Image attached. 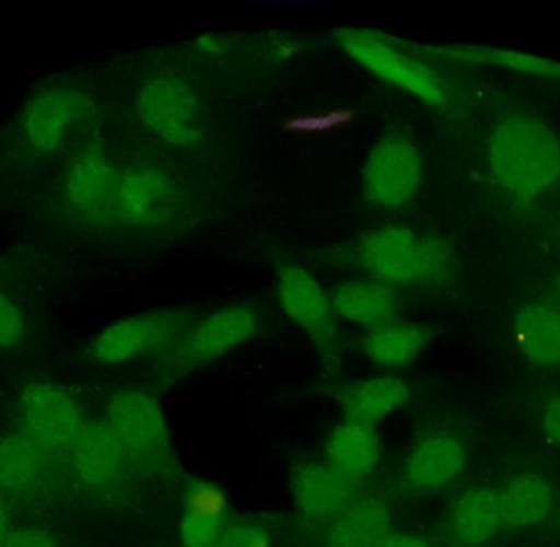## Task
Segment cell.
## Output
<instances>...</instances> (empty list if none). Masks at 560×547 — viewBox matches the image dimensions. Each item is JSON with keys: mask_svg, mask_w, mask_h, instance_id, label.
Returning <instances> with one entry per match:
<instances>
[{"mask_svg": "<svg viewBox=\"0 0 560 547\" xmlns=\"http://www.w3.org/2000/svg\"><path fill=\"white\" fill-rule=\"evenodd\" d=\"M493 181L516 199H535L560 179V140L549 125L513 115L493 128L489 140Z\"/></svg>", "mask_w": 560, "mask_h": 547, "instance_id": "6da1fadb", "label": "cell"}, {"mask_svg": "<svg viewBox=\"0 0 560 547\" xmlns=\"http://www.w3.org/2000/svg\"><path fill=\"white\" fill-rule=\"evenodd\" d=\"M358 261L372 280L392 289L438 286L453 271V252L444 240L398 225L365 233Z\"/></svg>", "mask_w": 560, "mask_h": 547, "instance_id": "7a4b0ae2", "label": "cell"}, {"mask_svg": "<svg viewBox=\"0 0 560 547\" xmlns=\"http://www.w3.org/2000/svg\"><path fill=\"white\" fill-rule=\"evenodd\" d=\"M262 318L252 303H230L192 323L186 335L164 352L161 381L173 384L184 375L219 361L261 331Z\"/></svg>", "mask_w": 560, "mask_h": 547, "instance_id": "3957f363", "label": "cell"}, {"mask_svg": "<svg viewBox=\"0 0 560 547\" xmlns=\"http://www.w3.org/2000/svg\"><path fill=\"white\" fill-rule=\"evenodd\" d=\"M335 39L349 58L382 81L433 107L447 104V85L440 74L397 48L387 36L371 30L339 28Z\"/></svg>", "mask_w": 560, "mask_h": 547, "instance_id": "277c9868", "label": "cell"}, {"mask_svg": "<svg viewBox=\"0 0 560 547\" xmlns=\"http://www.w3.org/2000/svg\"><path fill=\"white\" fill-rule=\"evenodd\" d=\"M276 292L285 315L315 346L326 371L341 369V333L331 295L308 269L282 263L276 272Z\"/></svg>", "mask_w": 560, "mask_h": 547, "instance_id": "5b68a950", "label": "cell"}, {"mask_svg": "<svg viewBox=\"0 0 560 547\" xmlns=\"http://www.w3.org/2000/svg\"><path fill=\"white\" fill-rule=\"evenodd\" d=\"M105 423L128 456L148 466L166 469L173 463V441L160 401L150 392L125 388L112 395Z\"/></svg>", "mask_w": 560, "mask_h": 547, "instance_id": "8992f818", "label": "cell"}, {"mask_svg": "<svg viewBox=\"0 0 560 547\" xmlns=\"http://www.w3.org/2000/svg\"><path fill=\"white\" fill-rule=\"evenodd\" d=\"M192 325V318L179 310L140 313L128 316L95 336L92 359L104 365H124L143 356L170 351Z\"/></svg>", "mask_w": 560, "mask_h": 547, "instance_id": "52a82bcc", "label": "cell"}, {"mask_svg": "<svg viewBox=\"0 0 560 547\" xmlns=\"http://www.w3.org/2000/svg\"><path fill=\"white\" fill-rule=\"evenodd\" d=\"M423 183L420 151L401 135H387L369 151L362 167V186L369 202L397 210L417 197Z\"/></svg>", "mask_w": 560, "mask_h": 547, "instance_id": "ba28073f", "label": "cell"}, {"mask_svg": "<svg viewBox=\"0 0 560 547\" xmlns=\"http://www.w3.org/2000/svg\"><path fill=\"white\" fill-rule=\"evenodd\" d=\"M20 417L22 430L52 459H69L72 444L85 421L74 398L49 382H33L23 388Z\"/></svg>", "mask_w": 560, "mask_h": 547, "instance_id": "9c48e42d", "label": "cell"}, {"mask_svg": "<svg viewBox=\"0 0 560 547\" xmlns=\"http://www.w3.org/2000/svg\"><path fill=\"white\" fill-rule=\"evenodd\" d=\"M137 110L148 130L166 143L189 147L202 135V107L192 85L176 75H160L144 84Z\"/></svg>", "mask_w": 560, "mask_h": 547, "instance_id": "30bf717a", "label": "cell"}, {"mask_svg": "<svg viewBox=\"0 0 560 547\" xmlns=\"http://www.w3.org/2000/svg\"><path fill=\"white\" fill-rule=\"evenodd\" d=\"M184 203L179 183L158 167H131L118 179L117 216L128 225H171L179 219Z\"/></svg>", "mask_w": 560, "mask_h": 547, "instance_id": "8fae6325", "label": "cell"}, {"mask_svg": "<svg viewBox=\"0 0 560 547\" xmlns=\"http://www.w3.org/2000/svg\"><path fill=\"white\" fill-rule=\"evenodd\" d=\"M290 486L293 500L310 525H331L355 500V484L326 463L299 464L292 470Z\"/></svg>", "mask_w": 560, "mask_h": 547, "instance_id": "7c38bea8", "label": "cell"}, {"mask_svg": "<svg viewBox=\"0 0 560 547\" xmlns=\"http://www.w3.org/2000/svg\"><path fill=\"white\" fill-rule=\"evenodd\" d=\"M127 451L105 421H84L72 444L69 461L78 479L89 489L117 482L125 469Z\"/></svg>", "mask_w": 560, "mask_h": 547, "instance_id": "4fadbf2b", "label": "cell"}, {"mask_svg": "<svg viewBox=\"0 0 560 547\" xmlns=\"http://www.w3.org/2000/svg\"><path fill=\"white\" fill-rule=\"evenodd\" d=\"M329 295L338 316L369 331L397 322L400 315V296L377 280H348L338 283Z\"/></svg>", "mask_w": 560, "mask_h": 547, "instance_id": "5bb4252c", "label": "cell"}, {"mask_svg": "<svg viewBox=\"0 0 560 547\" xmlns=\"http://www.w3.org/2000/svg\"><path fill=\"white\" fill-rule=\"evenodd\" d=\"M117 174L98 151H85L75 158L68 176V197L82 212L104 217L117 213Z\"/></svg>", "mask_w": 560, "mask_h": 547, "instance_id": "9a60e30c", "label": "cell"}, {"mask_svg": "<svg viewBox=\"0 0 560 547\" xmlns=\"http://www.w3.org/2000/svg\"><path fill=\"white\" fill-rule=\"evenodd\" d=\"M410 385L395 375H381L346 385L338 394L345 420L375 427L410 400Z\"/></svg>", "mask_w": 560, "mask_h": 547, "instance_id": "2e32d148", "label": "cell"}, {"mask_svg": "<svg viewBox=\"0 0 560 547\" xmlns=\"http://www.w3.org/2000/svg\"><path fill=\"white\" fill-rule=\"evenodd\" d=\"M381 453L375 427L358 421H342L326 440V464L354 484L374 473Z\"/></svg>", "mask_w": 560, "mask_h": 547, "instance_id": "e0dca14e", "label": "cell"}, {"mask_svg": "<svg viewBox=\"0 0 560 547\" xmlns=\"http://www.w3.org/2000/svg\"><path fill=\"white\" fill-rule=\"evenodd\" d=\"M466 461V450L459 440L447 434H434L413 447L405 473L415 489H440L464 473Z\"/></svg>", "mask_w": 560, "mask_h": 547, "instance_id": "ac0fdd59", "label": "cell"}, {"mask_svg": "<svg viewBox=\"0 0 560 547\" xmlns=\"http://www.w3.org/2000/svg\"><path fill=\"white\" fill-rule=\"evenodd\" d=\"M387 503L377 497L354 500L326 532L325 547H381L392 535Z\"/></svg>", "mask_w": 560, "mask_h": 547, "instance_id": "d6986e66", "label": "cell"}, {"mask_svg": "<svg viewBox=\"0 0 560 547\" xmlns=\"http://www.w3.org/2000/svg\"><path fill=\"white\" fill-rule=\"evenodd\" d=\"M516 346L528 361L560 364V300L533 302L516 313L513 323Z\"/></svg>", "mask_w": 560, "mask_h": 547, "instance_id": "ffe728a7", "label": "cell"}, {"mask_svg": "<svg viewBox=\"0 0 560 547\" xmlns=\"http://www.w3.org/2000/svg\"><path fill=\"white\" fill-rule=\"evenodd\" d=\"M430 339L427 326L397 319L371 329L362 339V351L378 368L395 371L411 364L424 351Z\"/></svg>", "mask_w": 560, "mask_h": 547, "instance_id": "44dd1931", "label": "cell"}, {"mask_svg": "<svg viewBox=\"0 0 560 547\" xmlns=\"http://www.w3.org/2000/svg\"><path fill=\"white\" fill-rule=\"evenodd\" d=\"M84 98L74 92L51 91L39 95L25 115L28 140L39 150H52L65 137L72 120L82 114Z\"/></svg>", "mask_w": 560, "mask_h": 547, "instance_id": "7402d4cb", "label": "cell"}, {"mask_svg": "<svg viewBox=\"0 0 560 547\" xmlns=\"http://www.w3.org/2000/svg\"><path fill=\"white\" fill-rule=\"evenodd\" d=\"M424 53L430 56H436V58L450 59V61L467 62V65L497 66V68L512 69V71L520 72V74L560 82V61L545 58V56L532 55V53L483 45L428 48L424 49Z\"/></svg>", "mask_w": 560, "mask_h": 547, "instance_id": "603a6c76", "label": "cell"}, {"mask_svg": "<svg viewBox=\"0 0 560 547\" xmlns=\"http://www.w3.org/2000/svg\"><path fill=\"white\" fill-rule=\"evenodd\" d=\"M503 523L499 492L477 487L457 500L451 513V528L464 545L479 546L492 539Z\"/></svg>", "mask_w": 560, "mask_h": 547, "instance_id": "cb8c5ba5", "label": "cell"}, {"mask_svg": "<svg viewBox=\"0 0 560 547\" xmlns=\"http://www.w3.org/2000/svg\"><path fill=\"white\" fill-rule=\"evenodd\" d=\"M225 496L209 484H199L187 493L180 523L184 547H217L222 539Z\"/></svg>", "mask_w": 560, "mask_h": 547, "instance_id": "d4e9b609", "label": "cell"}, {"mask_svg": "<svg viewBox=\"0 0 560 547\" xmlns=\"http://www.w3.org/2000/svg\"><path fill=\"white\" fill-rule=\"evenodd\" d=\"M503 522L518 528L539 525L552 510V490L536 474L513 477L499 492Z\"/></svg>", "mask_w": 560, "mask_h": 547, "instance_id": "484cf974", "label": "cell"}, {"mask_svg": "<svg viewBox=\"0 0 560 547\" xmlns=\"http://www.w3.org/2000/svg\"><path fill=\"white\" fill-rule=\"evenodd\" d=\"M46 454L23 430L0 438V490L10 496L28 492L45 466Z\"/></svg>", "mask_w": 560, "mask_h": 547, "instance_id": "4316f807", "label": "cell"}, {"mask_svg": "<svg viewBox=\"0 0 560 547\" xmlns=\"http://www.w3.org/2000/svg\"><path fill=\"white\" fill-rule=\"evenodd\" d=\"M25 335L22 310L10 296L0 293V351L15 348Z\"/></svg>", "mask_w": 560, "mask_h": 547, "instance_id": "83f0119b", "label": "cell"}, {"mask_svg": "<svg viewBox=\"0 0 560 547\" xmlns=\"http://www.w3.org/2000/svg\"><path fill=\"white\" fill-rule=\"evenodd\" d=\"M217 547H272L268 532L253 523H236L223 532Z\"/></svg>", "mask_w": 560, "mask_h": 547, "instance_id": "f1b7e54d", "label": "cell"}, {"mask_svg": "<svg viewBox=\"0 0 560 547\" xmlns=\"http://www.w3.org/2000/svg\"><path fill=\"white\" fill-rule=\"evenodd\" d=\"M2 547H59L55 536L36 526H22L10 532Z\"/></svg>", "mask_w": 560, "mask_h": 547, "instance_id": "f546056e", "label": "cell"}, {"mask_svg": "<svg viewBox=\"0 0 560 547\" xmlns=\"http://www.w3.org/2000/svg\"><path fill=\"white\" fill-rule=\"evenodd\" d=\"M542 428H545L546 437L549 440L560 444V397L549 401L548 407H546Z\"/></svg>", "mask_w": 560, "mask_h": 547, "instance_id": "4dcf8cb0", "label": "cell"}, {"mask_svg": "<svg viewBox=\"0 0 560 547\" xmlns=\"http://www.w3.org/2000/svg\"><path fill=\"white\" fill-rule=\"evenodd\" d=\"M197 49L202 55L220 56L230 51V42L220 35H202L197 39Z\"/></svg>", "mask_w": 560, "mask_h": 547, "instance_id": "1f68e13d", "label": "cell"}, {"mask_svg": "<svg viewBox=\"0 0 560 547\" xmlns=\"http://www.w3.org/2000/svg\"><path fill=\"white\" fill-rule=\"evenodd\" d=\"M381 547H430L423 539L411 535H390Z\"/></svg>", "mask_w": 560, "mask_h": 547, "instance_id": "d6a6232c", "label": "cell"}, {"mask_svg": "<svg viewBox=\"0 0 560 547\" xmlns=\"http://www.w3.org/2000/svg\"><path fill=\"white\" fill-rule=\"evenodd\" d=\"M10 532V523H9V513H7L5 505H3L2 500H0V547L3 546L5 539L9 538Z\"/></svg>", "mask_w": 560, "mask_h": 547, "instance_id": "836d02e7", "label": "cell"}]
</instances>
